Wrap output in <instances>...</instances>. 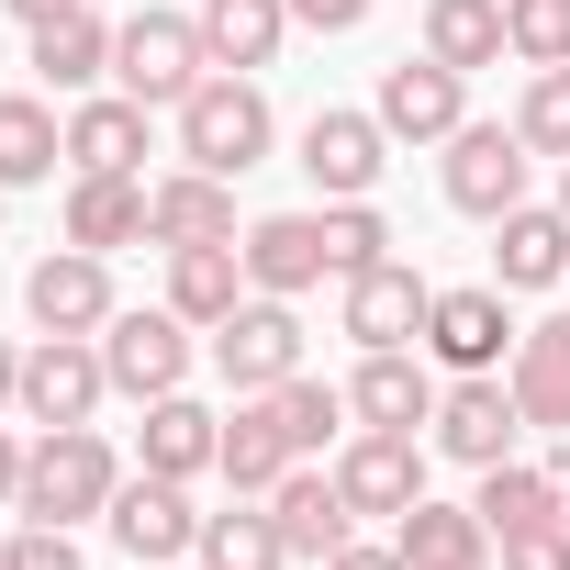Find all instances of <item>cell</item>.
Instances as JSON below:
<instances>
[{"mask_svg":"<svg viewBox=\"0 0 570 570\" xmlns=\"http://www.w3.org/2000/svg\"><path fill=\"white\" fill-rule=\"evenodd\" d=\"M112 492H124V459H112V436L101 425H46L35 436V459H23V525H79V514H112Z\"/></svg>","mask_w":570,"mask_h":570,"instance_id":"6da1fadb","label":"cell"},{"mask_svg":"<svg viewBox=\"0 0 570 570\" xmlns=\"http://www.w3.org/2000/svg\"><path fill=\"white\" fill-rule=\"evenodd\" d=\"M268 146H279V112H268V90H257V79L213 68V79L179 101V157H190V168H213V179H246Z\"/></svg>","mask_w":570,"mask_h":570,"instance_id":"7a4b0ae2","label":"cell"},{"mask_svg":"<svg viewBox=\"0 0 570 570\" xmlns=\"http://www.w3.org/2000/svg\"><path fill=\"white\" fill-rule=\"evenodd\" d=\"M202 79H213V57H202V23H190V12H135V23L112 35V90H135L146 112H157V101L179 112Z\"/></svg>","mask_w":570,"mask_h":570,"instance_id":"3957f363","label":"cell"},{"mask_svg":"<svg viewBox=\"0 0 570 570\" xmlns=\"http://www.w3.org/2000/svg\"><path fill=\"white\" fill-rule=\"evenodd\" d=\"M525 168H537V146H525L514 124H459V135H448V213L503 224V213L525 202Z\"/></svg>","mask_w":570,"mask_h":570,"instance_id":"277c9868","label":"cell"},{"mask_svg":"<svg viewBox=\"0 0 570 570\" xmlns=\"http://www.w3.org/2000/svg\"><path fill=\"white\" fill-rule=\"evenodd\" d=\"M213 370L235 381V392H279L303 370V314L279 303V292H246L224 325H213Z\"/></svg>","mask_w":570,"mask_h":570,"instance_id":"5b68a950","label":"cell"},{"mask_svg":"<svg viewBox=\"0 0 570 570\" xmlns=\"http://www.w3.org/2000/svg\"><path fill=\"white\" fill-rule=\"evenodd\" d=\"M190 336H202V325H179L168 303H146V314H112V325H101V370H112V392H124V403H157V392H179V381H190Z\"/></svg>","mask_w":570,"mask_h":570,"instance_id":"8992f818","label":"cell"},{"mask_svg":"<svg viewBox=\"0 0 570 570\" xmlns=\"http://www.w3.org/2000/svg\"><path fill=\"white\" fill-rule=\"evenodd\" d=\"M101 392H112V370H101V336H35L23 347V425H90L101 414Z\"/></svg>","mask_w":570,"mask_h":570,"instance_id":"52a82bcc","label":"cell"},{"mask_svg":"<svg viewBox=\"0 0 570 570\" xmlns=\"http://www.w3.org/2000/svg\"><path fill=\"white\" fill-rule=\"evenodd\" d=\"M112 548L124 559H146V570H179L190 548H202V514H190V481H157V470H135L124 492H112Z\"/></svg>","mask_w":570,"mask_h":570,"instance_id":"ba28073f","label":"cell"},{"mask_svg":"<svg viewBox=\"0 0 570 570\" xmlns=\"http://www.w3.org/2000/svg\"><path fill=\"white\" fill-rule=\"evenodd\" d=\"M514 314H503V292H492V279H481V292H436L425 303V358L448 370V381H470V370H503L514 358Z\"/></svg>","mask_w":570,"mask_h":570,"instance_id":"9c48e42d","label":"cell"},{"mask_svg":"<svg viewBox=\"0 0 570 570\" xmlns=\"http://www.w3.org/2000/svg\"><path fill=\"white\" fill-rule=\"evenodd\" d=\"M381 135L392 146H448L459 124H470V79L459 68H436V57H403V68H381Z\"/></svg>","mask_w":570,"mask_h":570,"instance_id":"30bf717a","label":"cell"},{"mask_svg":"<svg viewBox=\"0 0 570 570\" xmlns=\"http://www.w3.org/2000/svg\"><path fill=\"white\" fill-rule=\"evenodd\" d=\"M514 436H525V414H514V381H503V370H470V381L436 392V448H448L459 470L514 459Z\"/></svg>","mask_w":570,"mask_h":570,"instance_id":"8fae6325","label":"cell"},{"mask_svg":"<svg viewBox=\"0 0 570 570\" xmlns=\"http://www.w3.org/2000/svg\"><path fill=\"white\" fill-rule=\"evenodd\" d=\"M23 314L46 325V336H101L124 303H112V257H90V246H57V257H35V279H23Z\"/></svg>","mask_w":570,"mask_h":570,"instance_id":"7c38bea8","label":"cell"},{"mask_svg":"<svg viewBox=\"0 0 570 570\" xmlns=\"http://www.w3.org/2000/svg\"><path fill=\"white\" fill-rule=\"evenodd\" d=\"M381 168H392L381 112H314V124H303V179H314L325 202H370Z\"/></svg>","mask_w":570,"mask_h":570,"instance_id":"4fadbf2b","label":"cell"},{"mask_svg":"<svg viewBox=\"0 0 570 570\" xmlns=\"http://www.w3.org/2000/svg\"><path fill=\"white\" fill-rule=\"evenodd\" d=\"M246 292H314V279H336V246H325V213H257L246 235Z\"/></svg>","mask_w":570,"mask_h":570,"instance_id":"5bb4252c","label":"cell"},{"mask_svg":"<svg viewBox=\"0 0 570 570\" xmlns=\"http://www.w3.org/2000/svg\"><path fill=\"white\" fill-rule=\"evenodd\" d=\"M336 492H347V514H414V503H425V448L358 425V436L336 448Z\"/></svg>","mask_w":570,"mask_h":570,"instance_id":"9a60e30c","label":"cell"},{"mask_svg":"<svg viewBox=\"0 0 570 570\" xmlns=\"http://www.w3.org/2000/svg\"><path fill=\"white\" fill-rule=\"evenodd\" d=\"M570 279V213L559 202H514L492 224V292H559Z\"/></svg>","mask_w":570,"mask_h":570,"instance_id":"2e32d148","label":"cell"},{"mask_svg":"<svg viewBox=\"0 0 570 570\" xmlns=\"http://www.w3.org/2000/svg\"><path fill=\"white\" fill-rule=\"evenodd\" d=\"M146 246H235V179L213 168L146 179Z\"/></svg>","mask_w":570,"mask_h":570,"instance_id":"e0dca14e","label":"cell"},{"mask_svg":"<svg viewBox=\"0 0 570 570\" xmlns=\"http://www.w3.org/2000/svg\"><path fill=\"white\" fill-rule=\"evenodd\" d=\"M347 414L381 425V436H414V425H436V370L414 347H370L358 381H347Z\"/></svg>","mask_w":570,"mask_h":570,"instance_id":"ac0fdd59","label":"cell"},{"mask_svg":"<svg viewBox=\"0 0 570 570\" xmlns=\"http://www.w3.org/2000/svg\"><path fill=\"white\" fill-rule=\"evenodd\" d=\"M336 292H347V336H358V347H425V303H436V292H425L403 257L336 279Z\"/></svg>","mask_w":570,"mask_h":570,"instance_id":"d6986e66","label":"cell"},{"mask_svg":"<svg viewBox=\"0 0 570 570\" xmlns=\"http://www.w3.org/2000/svg\"><path fill=\"white\" fill-rule=\"evenodd\" d=\"M268 514H279V548L314 559V570H325V559L347 548V525H358V514H347V492H336V470H314V459H303V470H279Z\"/></svg>","mask_w":570,"mask_h":570,"instance_id":"ffe728a7","label":"cell"},{"mask_svg":"<svg viewBox=\"0 0 570 570\" xmlns=\"http://www.w3.org/2000/svg\"><path fill=\"white\" fill-rule=\"evenodd\" d=\"M68 246H90V257L146 246V179L135 168H79L68 179Z\"/></svg>","mask_w":570,"mask_h":570,"instance_id":"44dd1931","label":"cell"},{"mask_svg":"<svg viewBox=\"0 0 570 570\" xmlns=\"http://www.w3.org/2000/svg\"><path fill=\"white\" fill-rule=\"evenodd\" d=\"M135 448H146V470H157V481H202V470L224 459V414H213V403H190V392H157V403H146V425H135Z\"/></svg>","mask_w":570,"mask_h":570,"instance_id":"7402d4cb","label":"cell"},{"mask_svg":"<svg viewBox=\"0 0 570 570\" xmlns=\"http://www.w3.org/2000/svg\"><path fill=\"white\" fill-rule=\"evenodd\" d=\"M190 23H202V57L257 79L279 57V35H292V0H190Z\"/></svg>","mask_w":570,"mask_h":570,"instance_id":"603a6c76","label":"cell"},{"mask_svg":"<svg viewBox=\"0 0 570 570\" xmlns=\"http://www.w3.org/2000/svg\"><path fill=\"white\" fill-rule=\"evenodd\" d=\"M392 548H403V570H492V525L470 514V503H414V514H392Z\"/></svg>","mask_w":570,"mask_h":570,"instance_id":"cb8c5ba5","label":"cell"},{"mask_svg":"<svg viewBox=\"0 0 570 570\" xmlns=\"http://www.w3.org/2000/svg\"><path fill=\"white\" fill-rule=\"evenodd\" d=\"M503 381H514V414L525 425H570V314L525 325L514 358H503Z\"/></svg>","mask_w":570,"mask_h":570,"instance_id":"d4e9b609","label":"cell"},{"mask_svg":"<svg viewBox=\"0 0 570 570\" xmlns=\"http://www.w3.org/2000/svg\"><path fill=\"white\" fill-rule=\"evenodd\" d=\"M235 303H246V246H168V314L179 325L213 336Z\"/></svg>","mask_w":570,"mask_h":570,"instance_id":"484cf974","label":"cell"},{"mask_svg":"<svg viewBox=\"0 0 570 570\" xmlns=\"http://www.w3.org/2000/svg\"><path fill=\"white\" fill-rule=\"evenodd\" d=\"M112 35H124V23H101L90 0L57 12V23H35V79H46V90H101V79H112Z\"/></svg>","mask_w":570,"mask_h":570,"instance_id":"4316f807","label":"cell"},{"mask_svg":"<svg viewBox=\"0 0 570 570\" xmlns=\"http://www.w3.org/2000/svg\"><path fill=\"white\" fill-rule=\"evenodd\" d=\"M213 470H224L246 503H268V492H279V470H303V459H292V436L268 425V403H257V392H235V414H224V459H213Z\"/></svg>","mask_w":570,"mask_h":570,"instance_id":"83f0119b","label":"cell"},{"mask_svg":"<svg viewBox=\"0 0 570 570\" xmlns=\"http://www.w3.org/2000/svg\"><path fill=\"white\" fill-rule=\"evenodd\" d=\"M68 168H146V101L135 90H90L68 112Z\"/></svg>","mask_w":570,"mask_h":570,"instance_id":"f1b7e54d","label":"cell"},{"mask_svg":"<svg viewBox=\"0 0 570 570\" xmlns=\"http://www.w3.org/2000/svg\"><path fill=\"white\" fill-rule=\"evenodd\" d=\"M57 157H68V124H57L35 90H0V190L57 179Z\"/></svg>","mask_w":570,"mask_h":570,"instance_id":"f546056e","label":"cell"},{"mask_svg":"<svg viewBox=\"0 0 570 570\" xmlns=\"http://www.w3.org/2000/svg\"><path fill=\"white\" fill-rule=\"evenodd\" d=\"M425 57L436 68H503L514 46H503V0H425Z\"/></svg>","mask_w":570,"mask_h":570,"instance_id":"4dcf8cb0","label":"cell"},{"mask_svg":"<svg viewBox=\"0 0 570 570\" xmlns=\"http://www.w3.org/2000/svg\"><path fill=\"white\" fill-rule=\"evenodd\" d=\"M202 570H292V548H279V514L268 503H224V514H202V548H190Z\"/></svg>","mask_w":570,"mask_h":570,"instance_id":"1f68e13d","label":"cell"},{"mask_svg":"<svg viewBox=\"0 0 570 570\" xmlns=\"http://www.w3.org/2000/svg\"><path fill=\"white\" fill-rule=\"evenodd\" d=\"M470 514H481V525H492V548H503V537H525V525H548V514H559V470L492 459V470H481V492H470Z\"/></svg>","mask_w":570,"mask_h":570,"instance_id":"d6a6232c","label":"cell"},{"mask_svg":"<svg viewBox=\"0 0 570 570\" xmlns=\"http://www.w3.org/2000/svg\"><path fill=\"white\" fill-rule=\"evenodd\" d=\"M257 403H268V425H279V436H292V459H314V448L347 425V392H325L314 370H292L279 392H257Z\"/></svg>","mask_w":570,"mask_h":570,"instance_id":"836d02e7","label":"cell"},{"mask_svg":"<svg viewBox=\"0 0 570 570\" xmlns=\"http://www.w3.org/2000/svg\"><path fill=\"white\" fill-rule=\"evenodd\" d=\"M503 46L525 68H570V0H503Z\"/></svg>","mask_w":570,"mask_h":570,"instance_id":"e575fe53","label":"cell"},{"mask_svg":"<svg viewBox=\"0 0 570 570\" xmlns=\"http://www.w3.org/2000/svg\"><path fill=\"white\" fill-rule=\"evenodd\" d=\"M325 246H336V279L381 268V257H392V224H381V202H325Z\"/></svg>","mask_w":570,"mask_h":570,"instance_id":"d590c367","label":"cell"},{"mask_svg":"<svg viewBox=\"0 0 570 570\" xmlns=\"http://www.w3.org/2000/svg\"><path fill=\"white\" fill-rule=\"evenodd\" d=\"M514 135H525L537 157H570V68H537V79H525V101H514Z\"/></svg>","mask_w":570,"mask_h":570,"instance_id":"8d00e7d4","label":"cell"},{"mask_svg":"<svg viewBox=\"0 0 570 570\" xmlns=\"http://www.w3.org/2000/svg\"><path fill=\"white\" fill-rule=\"evenodd\" d=\"M0 570H90L68 525H23V537H0Z\"/></svg>","mask_w":570,"mask_h":570,"instance_id":"74e56055","label":"cell"},{"mask_svg":"<svg viewBox=\"0 0 570 570\" xmlns=\"http://www.w3.org/2000/svg\"><path fill=\"white\" fill-rule=\"evenodd\" d=\"M503 570H570V525L548 514V525H525V537H503Z\"/></svg>","mask_w":570,"mask_h":570,"instance_id":"f35d334b","label":"cell"},{"mask_svg":"<svg viewBox=\"0 0 570 570\" xmlns=\"http://www.w3.org/2000/svg\"><path fill=\"white\" fill-rule=\"evenodd\" d=\"M370 12H381V0H292V23H303V35H358Z\"/></svg>","mask_w":570,"mask_h":570,"instance_id":"ab89813d","label":"cell"},{"mask_svg":"<svg viewBox=\"0 0 570 570\" xmlns=\"http://www.w3.org/2000/svg\"><path fill=\"white\" fill-rule=\"evenodd\" d=\"M325 570H403V548H358V537H347V548H336Z\"/></svg>","mask_w":570,"mask_h":570,"instance_id":"60d3db41","label":"cell"},{"mask_svg":"<svg viewBox=\"0 0 570 570\" xmlns=\"http://www.w3.org/2000/svg\"><path fill=\"white\" fill-rule=\"evenodd\" d=\"M23 459L35 448H12V425H0V503H23Z\"/></svg>","mask_w":570,"mask_h":570,"instance_id":"b9f144b4","label":"cell"},{"mask_svg":"<svg viewBox=\"0 0 570 570\" xmlns=\"http://www.w3.org/2000/svg\"><path fill=\"white\" fill-rule=\"evenodd\" d=\"M0 12H12V23L35 35V23H57V12H79V0H0Z\"/></svg>","mask_w":570,"mask_h":570,"instance_id":"7bdbcfd3","label":"cell"},{"mask_svg":"<svg viewBox=\"0 0 570 570\" xmlns=\"http://www.w3.org/2000/svg\"><path fill=\"white\" fill-rule=\"evenodd\" d=\"M12 403H23V347L0 336V414H12Z\"/></svg>","mask_w":570,"mask_h":570,"instance_id":"ee69618b","label":"cell"},{"mask_svg":"<svg viewBox=\"0 0 570 570\" xmlns=\"http://www.w3.org/2000/svg\"><path fill=\"white\" fill-rule=\"evenodd\" d=\"M559 525H570V470H559Z\"/></svg>","mask_w":570,"mask_h":570,"instance_id":"f6af8a7d","label":"cell"},{"mask_svg":"<svg viewBox=\"0 0 570 570\" xmlns=\"http://www.w3.org/2000/svg\"><path fill=\"white\" fill-rule=\"evenodd\" d=\"M559 213H570V157H559Z\"/></svg>","mask_w":570,"mask_h":570,"instance_id":"bcb514c9","label":"cell"},{"mask_svg":"<svg viewBox=\"0 0 570 570\" xmlns=\"http://www.w3.org/2000/svg\"><path fill=\"white\" fill-rule=\"evenodd\" d=\"M190 570H202V559H190Z\"/></svg>","mask_w":570,"mask_h":570,"instance_id":"7dc6e473","label":"cell"}]
</instances>
